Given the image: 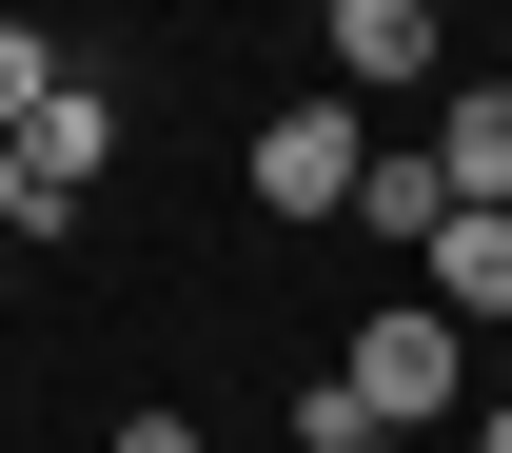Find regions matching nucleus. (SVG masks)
Returning a JSON list of instances; mask_svg holds the SVG:
<instances>
[{"label":"nucleus","instance_id":"1","mask_svg":"<svg viewBox=\"0 0 512 453\" xmlns=\"http://www.w3.org/2000/svg\"><path fill=\"white\" fill-rule=\"evenodd\" d=\"M355 178H375L355 99H276V119H256V197H276V217H355Z\"/></svg>","mask_w":512,"mask_h":453},{"label":"nucleus","instance_id":"2","mask_svg":"<svg viewBox=\"0 0 512 453\" xmlns=\"http://www.w3.org/2000/svg\"><path fill=\"white\" fill-rule=\"evenodd\" d=\"M0 158H20V237H60V217H79V178L119 158V99H99V79H60V99L0 138Z\"/></svg>","mask_w":512,"mask_h":453},{"label":"nucleus","instance_id":"3","mask_svg":"<svg viewBox=\"0 0 512 453\" xmlns=\"http://www.w3.org/2000/svg\"><path fill=\"white\" fill-rule=\"evenodd\" d=\"M335 375L375 394V434H394V414H453V375H473V355H453V316H375L355 355H335Z\"/></svg>","mask_w":512,"mask_h":453},{"label":"nucleus","instance_id":"4","mask_svg":"<svg viewBox=\"0 0 512 453\" xmlns=\"http://www.w3.org/2000/svg\"><path fill=\"white\" fill-rule=\"evenodd\" d=\"M335 79L355 99H414L434 79V0H335Z\"/></svg>","mask_w":512,"mask_h":453},{"label":"nucleus","instance_id":"5","mask_svg":"<svg viewBox=\"0 0 512 453\" xmlns=\"http://www.w3.org/2000/svg\"><path fill=\"white\" fill-rule=\"evenodd\" d=\"M414 257H434V316H512V217H493V197H453Z\"/></svg>","mask_w":512,"mask_h":453},{"label":"nucleus","instance_id":"6","mask_svg":"<svg viewBox=\"0 0 512 453\" xmlns=\"http://www.w3.org/2000/svg\"><path fill=\"white\" fill-rule=\"evenodd\" d=\"M434 178H453V197H493V217H512V99H493V79H473V99L434 119Z\"/></svg>","mask_w":512,"mask_h":453},{"label":"nucleus","instance_id":"7","mask_svg":"<svg viewBox=\"0 0 512 453\" xmlns=\"http://www.w3.org/2000/svg\"><path fill=\"white\" fill-rule=\"evenodd\" d=\"M355 217H375V237H434V217H453V178H434V138H394L375 178H355Z\"/></svg>","mask_w":512,"mask_h":453},{"label":"nucleus","instance_id":"8","mask_svg":"<svg viewBox=\"0 0 512 453\" xmlns=\"http://www.w3.org/2000/svg\"><path fill=\"white\" fill-rule=\"evenodd\" d=\"M296 453H394V434H375V394H355V375H316V394H296Z\"/></svg>","mask_w":512,"mask_h":453},{"label":"nucleus","instance_id":"9","mask_svg":"<svg viewBox=\"0 0 512 453\" xmlns=\"http://www.w3.org/2000/svg\"><path fill=\"white\" fill-rule=\"evenodd\" d=\"M40 99H60V40H40V20H0V138L40 119Z\"/></svg>","mask_w":512,"mask_h":453},{"label":"nucleus","instance_id":"10","mask_svg":"<svg viewBox=\"0 0 512 453\" xmlns=\"http://www.w3.org/2000/svg\"><path fill=\"white\" fill-rule=\"evenodd\" d=\"M119 453H197V414H119Z\"/></svg>","mask_w":512,"mask_h":453},{"label":"nucleus","instance_id":"11","mask_svg":"<svg viewBox=\"0 0 512 453\" xmlns=\"http://www.w3.org/2000/svg\"><path fill=\"white\" fill-rule=\"evenodd\" d=\"M0 237H20V158H0Z\"/></svg>","mask_w":512,"mask_h":453},{"label":"nucleus","instance_id":"12","mask_svg":"<svg viewBox=\"0 0 512 453\" xmlns=\"http://www.w3.org/2000/svg\"><path fill=\"white\" fill-rule=\"evenodd\" d=\"M473 453H512V414H493V434H473Z\"/></svg>","mask_w":512,"mask_h":453}]
</instances>
